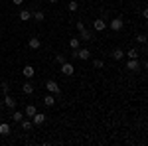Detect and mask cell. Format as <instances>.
Here are the masks:
<instances>
[{"label": "cell", "instance_id": "obj_1", "mask_svg": "<svg viewBox=\"0 0 148 146\" xmlns=\"http://www.w3.org/2000/svg\"><path fill=\"white\" fill-rule=\"evenodd\" d=\"M46 89H47V93H51V95H59V93H61L59 85H57V81H53V79L46 81Z\"/></svg>", "mask_w": 148, "mask_h": 146}, {"label": "cell", "instance_id": "obj_2", "mask_svg": "<svg viewBox=\"0 0 148 146\" xmlns=\"http://www.w3.org/2000/svg\"><path fill=\"white\" fill-rule=\"evenodd\" d=\"M75 53H77V59H83V61H87V59L91 57L89 47H77V49H75Z\"/></svg>", "mask_w": 148, "mask_h": 146}, {"label": "cell", "instance_id": "obj_3", "mask_svg": "<svg viewBox=\"0 0 148 146\" xmlns=\"http://www.w3.org/2000/svg\"><path fill=\"white\" fill-rule=\"evenodd\" d=\"M123 26H125V22H123L121 18H113V20L109 22V28H111L113 32H121V30H123Z\"/></svg>", "mask_w": 148, "mask_h": 146}, {"label": "cell", "instance_id": "obj_4", "mask_svg": "<svg viewBox=\"0 0 148 146\" xmlns=\"http://www.w3.org/2000/svg\"><path fill=\"white\" fill-rule=\"evenodd\" d=\"M61 73H63V75H67V77H71V75L75 73V67H73V63H69V61H63V63H61Z\"/></svg>", "mask_w": 148, "mask_h": 146}, {"label": "cell", "instance_id": "obj_5", "mask_svg": "<svg viewBox=\"0 0 148 146\" xmlns=\"http://www.w3.org/2000/svg\"><path fill=\"white\" fill-rule=\"evenodd\" d=\"M4 107H8L10 111H14V109H16V99H14V97H10V93H6V95H4Z\"/></svg>", "mask_w": 148, "mask_h": 146}, {"label": "cell", "instance_id": "obj_6", "mask_svg": "<svg viewBox=\"0 0 148 146\" xmlns=\"http://www.w3.org/2000/svg\"><path fill=\"white\" fill-rule=\"evenodd\" d=\"M93 28H95L97 32H105V28H107V20H103V18H97V20L93 22Z\"/></svg>", "mask_w": 148, "mask_h": 146}, {"label": "cell", "instance_id": "obj_7", "mask_svg": "<svg viewBox=\"0 0 148 146\" xmlns=\"http://www.w3.org/2000/svg\"><path fill=\"white\" fill-rule=\"evenodd\" d=\"M32 123H34L36 126L44 124V123H46V114H44V112H36L34 117H32Z\"/></svg>", "mask_w": 148, "mask_h": 146}, {"label": "cell", "instance_id": "obj_8", "mask_svg": "<svg viewBox=\"0 0 148 146\" xmlns=\"http://www.w3.org/2000/svg\"><path fill=\"white\" fill-rule=\"evenodd\" d=\"M34 91H36V87H34L32 81H26V83L22 85V93H24V95H32Z\"/></svg>", "mask_w": 148, "mask_h": 146}, {"label": "cell", "instance_id": "obj_9", "mask_svg": "<svg viewBox=\"0 0 148 146\" xmlns=\"http://www.w3.org/2000/svg\"><path fill=\"white\" fill-rule=\"evenodd\" d=\"M79 36H81V40H83V42H91L93 38H95V36H93V32H89L87 28L79 30Z\"/></svg>", "mask_w": 148, "mask_h": 146}, {"label": "cell", "instance_id": "obj_10", "mask_svg": "<svg viewBox=\"0 0 148 146\" xmlns=\"http://www.w3.org/2000/svg\"><path fill=\"white\" fill-rule=\"evenodd\" d=\"M126 69H130V71H138V69H140L138 59H128V61H126Z\"/></svg>", "mask_w": 148, "mask_h": 146}, {"label": "cell", "instance_id": "obj_11", "mask_svg": "<svg viewBox=\"0 0 148 146\" xmlns=\"http://www.w3.org/2000/svg\"><path fill=\"white\" fill-rule=\"evenodd\" d=\"M22 73H24V77H26V79H32L36 75V69L32 67V65H26V67L22 69Z\"/></svg>", "mask_w": 148, "mask_h": 146}, {"label": "cell", "instance_id": "obj_12", "mask_svg": "<svg viewBox=\"0 0 148 146\" xmlns=\"http://www.w3.org/2000/svg\"><path fill=\"white\" fill-rule=\"evenodd\" d=\"M36 112H38V109H36L34 105H28V107H26V111H24V117H26V119H32Z\"/></svg>", "mask_w": 148, "mask_h": 146}, {"label": "cell", "instance_id": "obj_13", "mask_svg": "<svg viewBox=\"0 0 148 146\" xmlns=\"http://www.w3.org/2000/svg\"><path fill=\"white\" fill-rule=\"evenodd\" d=\"M44 105H46V107H53V105H56V95L47 93L46 97H44Z\"/></svg>", "mask_w": 148, "mask_h": 146}, {"label": "cell", "instance_id": "obj_14", "mask_svg": "<svg viewBox=\"0 0 148 146\" xmlns=\"http://www.w3.org/2000/svg\"><path fill=\"white\" fill-rule=\"evenodd\" d=\"M28 45H30V49H40L42 47V42H40V38H30Z\"/></svg>", "mask_w": 148, "mask_h": 146}, {"label": "cell", "instance_id": "obj_15", "mask_svg": "<svg viewBox=\"0 0 148 146\" xmlns=\"http://www.w3.org/2000/svg\"><path fill=\"white\" fill-rule=\"evenodd\" d=\"M10 132H12L10 124H8V123H0V134H2V136H8Z\"/></svg>", "mask_w": 148, "mask_h": 146}, {"label": "cell", "instance_id": "obj_16", "mask_svg": "<svg viewBox=\"0 0 148 146\" xmlns=\"http://www.w3.org/2000/svg\"><path fill=\"white\" fill-rule=\"evenodd\" d=\"M20 126H22L24 130H26V132H28V130H32V126H34V123H32V121H28V119H22V121H20Z\"/></svg>", "mask_w": 148, "mask_h": 146}, {"label": "cell", "instance_id": "obj_17", "mask_svg": "<svg viewBox=\"0 0 148 146\" xmlns=\"http://www.w3.org/2000/svg\"><path fill=\"white\" fill-rule=\"evenodd\" d=\"M32 18H34L36 22H44V20H46V14L42 10H36V12H32Z\"/></svg>", "mask_w": 148, "mask_h": 146}, {"label": "cell", "instance_id": "obj_18", "mask_svg": "<svg viewBox=\"0 0 148 146\" xmlns=\"http://www.w3.org/2000/svg\"><path fill=\"white\" fill-rule=\"evenodd\" d=\"M20 20H22V22H30V20H32V12L30 10H22L20 12Z\"/></svg>", "mask_w": 148, "mask_h": 146}, {"label": "cell", "instance_id": "obj_19", "mask_svg": "<svg viewBox=\"0 0 148 146\" xmlns=\"http://www.w3.org/2000/svg\"><path fill=\"white\" fill-rule=\"evenodd\" d=\"M22 119H24V112L16 111V109H14V111H12V121H14V123H20V121H22Z\"/></svg>", "mask_w": 148, "mask_h": 146}, {"label": "cell", "instance_id": "obj_20", "mask_svg": "<svg viewBox=\"0 0 148 146\" xmlns=\"http://www.w3.org/2000/svg\"><path fill=\"white\" fill-rule=\"evenodd\" d=\"M67 10L69 12H77L79 10V2H77V0H71V2L67 4Z\"/></svg>", "mask_w": 148, "mask_h": 146}, {"label": "cell", "instance_id": "obj_21", "mask_svg": "<svg viewBox=\"0 0 148 146\" xmlns=\"http://www.w3.org/2000/svg\"><path fill=\"white\" fill-rule=\"evenodd\" d=\"M123 57H125V51H123V49H114V51H113V59L121 61Z\"/></svg>", "mask_w": 148, "mask_h": 146}, {"label": "cell", "instance_id": "obj_22", "mask_svg": "<svg viewBox=\"0 0 148 146\" xmlns=\"http://www.w3.org/2000/svg\"><path fill=\"white\" fill-rule=\"evenodd\" d=\"M69 47H71V49H77V47H79V38H71V40H69Z\"/></svg>", "mask_w": 148, "mask_h": 146}, {"label": "cell", "instance_id": "obj_23", "mask_svg": "<svg viewBox=\"0 0 148 146\" xmlns=\"http://www.w3.org/2000/svg\"><path fill=\"white\" fill-rule=\"evenodd\" d=\"M126 56H128V59H138V51L132 47V49H128V51H126Z\"/></svg>", "mask_w": 148, "mask_h": 146}, {"label": "cell", "instance_id": "obj_24", "mask_svg": "<svg viewBox=\"0 0 148 146\" xmlns=\"http://www.w3.org/2000/svg\"><path fill=\"white\" fill-rule=\"evenodd\" d=\"M93 67L95 69H103L105 67V61H103V59H95V61H93Z\"/></svg>", "mask_w": 148, "mask_h": 146}, {"label": "cell", "instance_id": "obj_25", "mask_svg": "<svg viewBox=\"0 0 148 146\" xmlns=\"http://www.w3.org/2000/svg\"><path fill=\"white\" fill-rule=\"evenodd\" d=\"M0 89H2V93L6 95V93L10 91V85H8V81H2V83H0Z\"/></svg>", "mask_w": 148, "mask_h": 146}, {"label": "cell", "instance_id": "obj_26", "mask_svg": "<svg viewBox=\"0 0 148 146\" xmlns=\"http://www.w3.org/2000/svg\"><path fill=\"white\" fill-rule=\"evenodd\" d=\"M63 61H67V59H65V56H63V53H57V56H56V63H59V65H61Z\"/></svg>", "mask_w": 148, "mask_h": 146}, {"label": "cell", "instance_id": "obj_27", "mask_svg": "<svg viewBox=\"0 0 148 146\" xmlns=\"http://www.w3.org/2000/svg\"><path fill=\"white\" fill-rule=\"evenodd\" d=\"M136 40H138V44L144 45V44H146V34H138V36H136Z\"/></svg>", "mask_w": 148, "mask_h": 146}, {"label": "cell", "instance_id": "obj_28", "mask_svg": "<svg viewBox=\"0 0 148 146\" xmlns=\"http://www.w3.org/2000/svg\"><path fill=\"white\" fill-rule=\"evenodd\" d=\"M22 2H24V0H12V4H14V6H22Z\"/></svg>", "mask_w": 148, "mask_h": 146}, {"label": "cell", "instance_id": "obj_29", "mask_svg": "<svg viewBox=\"0 0 148 146\" xmlns=\"http://www.w3.org/2000/svg\"><path fill=\"white\" fill-rule=\"evenodd\" d=\"M49 2H51V4H56V2H57V0H49Z\"/></svg>", "mask_w": 148, "mask_h": 146}]
</instances>
